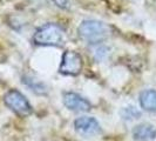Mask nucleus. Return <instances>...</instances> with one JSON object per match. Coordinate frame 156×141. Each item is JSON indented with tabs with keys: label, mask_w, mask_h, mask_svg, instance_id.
Here are the masks:
<instances>
[{
	"label": "nucleus",
	"mask_w": 156,
	"mask_h": 141,
	"mask_svg": "<svg viewBox=\"0 0 156 141\" xmlns=\"http://www.w3.org/2000/svg\"><path fill=\"white\" fill-rule=\"evenodd\" d=\"M79 37L88 44H100L110 35L109 26L99 20H83L78 27Z\"/></svg>",
	"instance_id": "1"
},
{
	"label": "nucleus",
	"mask_w": 156,
	"mask_h": 141,
	"mask_svg": "<svg viewBox=\"0 0 156 141\" xmlns=\"http://www.w3.org/2000/svg\"><path fill=\"white\" fill-rule=\"evenodd\" d=\"M66 41V33L58 24H46L37 30L33 35V42L39 46H62Z\"/></svg>",
	"instance_id": "2"
},
{
	"label": "nucleus",
	"mask_w": 156,
	"mask_h": 141,
	"mask_svg": "<svg viewBox=\"0 0 156 141\" xmlns=\"http://www.w3.org/2000/svg\"><path fill=\"white\" fill-rule=\"evenodd\" d=\"M4 102L11 110L20 117H27L32 113V106L28 100L16 89H11L4 96Z\"/></svg>",
	"instance_id": "3"
},
{
	"label": "nucleus",
	"mask_w": 156,
	"mask_h": 141,
	"mask_svg": "<svg viewBox=\"0 0 156 141\" xmlns=\"http://www.w3.org/2000/svg\"><path fill=\"white\" fill-rule=\"evenodd\" d=\"M82 58L75 51H66L62 55L61 65L59 67V72L63 75L75 77L82 70Z\"/></svg>",
	"instance_id": "4"
},
{
	"label": "nucleus",
	"mask_w": 156,
	"mask_h": 141,
	"mask_svg": "<svg viewBox=\"0 0 156 141\" xmlns=\"http://www.w3.org/2000/svg\"><path fill=\"white\" fill-rule=\"evenodd\" d=\"M63 103L70 110L74 112H88L92 108V103L81 96L80 94L74 92H66L63 93Z\"/></svg>",
	"instance_id": "5"
},
{
	"label": "nucleus",
	"mask_w": 156,
	"mask_h": 141,
	"mask_svg": "<svg viewBox=\"0 0 156 141\" xmlns=\"http://www.w3.org/2000/svg\"><path fill=\"white\" fill-rule=\"evenodd\" d=\"M74 127L79 134L85 135V136H93L101 132L99 122L94 118L90 117L78 118L74 121Z\"/></svg>",
	"instance_id": "6"
},
{
	"label": "nucleus",
	"mask_w": 156,
	"mask_h": 141,
	"mask_svg": "<svg viewBox=\"0 0 156 141\" xmlns=\"http://www.w3.org/2000/svg\"><path fill=\"white\" fill-rule=\"evenodd\" d=\"M133 136L137 141H149L156 136V128L150 124H141L133 131Z\"/></svg>",
	"instance_id": "7"
},
{
	"label": "nucleus",
	"mask_w": 156,
	"mask_h": 141,
	"mask_svg": "<svg viewBox=\"0 0 156 141\" xmlns=\"http://www.w3.org/2000/svg\"><path fill=\"white\" fill-rule=\"evenodd\" d=\"M141 107L147 112H156V91L146 89L140 94Z\"/></svg>",
	"instance_id": "8"
},
{
	"label": "nucleus",
	"mask_w": 156,
	"mask_h": 141,
	"mask_svg": "<svg viewBox=\"0 0 156 141\" xmlns=\"http://www.w3.org/2000/svg\"><path fill=\"white\" fill-rule=\"evenodd\" d=\"M122 114H123V118L125 119H129V120H133V119H136L137 117H140V112L137 110H135L134 107H126L125 110H122Z\"/></svg>",
	"instance_id": "9"
},
{
	"label": "nucleus",
	"mask_w": 156,
	"mask_h": 141,
	"mask_svg": "<svg viewBox=\"0 0 156 141\" xmlns=\"http://www.w3.org/2000/svg\"><path fill=\"white\" fill-rule=\"evenodd\" d=\"M108 48H106V47H100V48H98L96 49V52H95V58L98 59V60H102L106 55L108 54Z\"/></svg>",
	"instance_id": "10"
}]
</instances>
